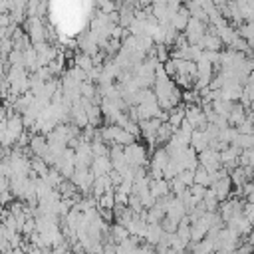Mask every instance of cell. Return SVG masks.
I'll use <instances>...</instances> for the list:
<instances>
[{
  "label": "cell",
  "instance_id": "6da1fadb",
  "mask_svg": "<svg viewBox=\"0 0 254 254\" xmlns=\"http://www.w3.org/2000/svg\"><path fill=\"white\" fill-rule=\"evenodd\" d=\"M123 153H125V159H127V165L129 167H145L149 161V155H147V149L141 145V143H133L129 147H123Z\"/></svg>",
  "mask_w": 254,
  "mask_h": 254
},
{
  "label": "cell",
  "instance_id": "7a4b0ae2",
  "mask_svg": "<svg viewBox=\"0 0 254 254\" xmlns=\"http://www.w3.org/2000/svg\"><path fill=\"white\" fill-rule=\"evenodd\" d=\"M89 171H91V175H93L95 179H99V177H105V175H109V173L113 171L111 159H109V157H93V161H91V167H89Z\"/></svg>",
  "mask_w": 254,
  "mask_h": 254
},
{
  "label": "cell",
  "instance_id": "3957f363",
  "mask_svg": "<svg viewBox=\"0 0 254 254\" xmlns=\"http://www.w3.org/2000/svg\"><path fill=\"white\" fill-rule=\"evenodd\" d=\"M210 189L214 190L218 202H222V200H226V198L232 196V181H230V177H222V179L214 181Z\"/></svg>",
  "mask_w": 254,
  "mask_h": 254
},
{
  "label": "cell",
  "instance_id": "277c9868",
  "mask_svg": "<svg viewBox=\"0 0 254 254\" xmlns=\"http://www.w3.org/2000/svg\"><path fill=\"white\" fill-rule=\"evenodd\" d=\"M204 52H220V48H222V42H220V38L216 36V32L208 26V32L204 34V38L200 40V44H198Z\"/></svg>",
  "mask_w": 254,
  "mask_h": 254
},
{
  "label": "cell",
  "instance_id": "5b68a950",
  "mask_svg": "<svg viewBox=\"0 0 254 254\" xmlns=\"http://www.w3.org/2000/svg\"><path fill=\"white\" fill-rule=\"evenodd\" d=\"M190 254H210V252H214L216 250V242H214V238H204V240H200V242H190L189 244V248H187Z\"/></svg>",
  "mask_w": 254,
  "mask_h": 254
},
{
  "label": "cell",
  "instance_id": "8992f818",
  "mask_svg": "<svg viewBox=\"0 0 254 254\" xmlns=\"http://www.w3.org/2000/svg\"><path fill=\"white\" fill-rule=\"evenodd\" d=\"M69 117H71V123L77 127V129H85L87 125H89V119H87V113H85V109L79 105V103H75V105H71V111H69Z\"/></svg>",
  "mask_w": 254,
  "mask_h": 254
},
{
  "label": "cell",
  "instance_id": "52a82bcc",
  "mask_svg": "<svg viewBox=\"0 0 254 254\" xmlns=\"http://www.w3.org/2000/svg\"><path fill=\"white\" fill-rule=\"evenodd\" d=\"M6 121H8V129H6V131H8V133L18 141V139H20V135L26 131L24 121H22V115H20V113H14V115H10Z\"/></svg>",
  "mask_w": 254,
  "mask_h": 254
},
{
  "label": "cell",
  "instance_id": "ba28073f",
  "mask_svg": "<svg viewBox=\"0 0 254 254\" xmlns=\"http://www.w3.org/2000/svg\"><path fill=\"white\" fill-rule=\"evenodd\" d=\"M189 20H190V14L185 6H181V10L171 18V26L177 30V32H185L187 26H189Z\"/></svg>",
  "mask_w": 254,
  "mask_h": 254
},
{
  "label": "cell",
  "instance_id": "9c48e42d",
  "mask_svg": "<svg viewBox=\"0 0 254 254\" xmlns=\"http://www.w3.org/2000/svg\"><path fill=\"white\" fill-rule=\"evenodd\" d=\"M208 145H210V141H208V137H206V133L204 131H200V129H196V131H192V137H190V147L200 155L202 151H206L208 149Z\"/></svg>",
  "mask_w": 254,
  "mask_h": 254
},
{
  "label": "cell",
  "instance_id": "30bf717a",
  "mask_svg": "<svg viewBox=\"0 0 254 254\" xmlns=\"http://www.w3.org/2000/svg\"><path fill=\"white\" fill-rule=\"evenodd\" d=\"M169 161H171V157H169L167 149H165V147H159V149L153 151V157H151L149 167H151V169H161V171H163V169L167 167Z\"/></svg>",
  "mask_w": 254,
  "mask_h": 254
},
{
  "label": "cell",
  "instance_id": "8fae6325",
  "mask_svg": "<svg viewBox=\"0 0 254 254\" xmlns=\"http://www.w3.org/2000/svg\"><path fill=\"white\" fill-rule=\"evenodd\" d=\"M185 115H187V105H177L175 109H171L169 111V125L175 129V131H179V127L183 125V121H185Z\"/></svg>",
  "mask_w": 254,
  "mask_h": 254
},
{
  "label": "cell",
  "instance_id": "7c38bea8",
  "mask_svg": "<svg viewBox=\"0 0 254 254\" xmlns=\"http://www.w3.org/2000/svg\"><path fill=\"white\" fill-rule=\"evenodd\" d=\"M149 190H151V194H153L157 200H159V198H165V196H169V194H171L169 181H165V179H161V181H151Z\"/></svg>",
  "mask_w": 254,
  "mask_h": 254
},
{
  "label": "cell",
  "instance_id": "4fadbf2b",
  "mask_svg": "<svg viewBox=\"0 0 254 254\" xmlns=\"http://www.w3.org/2000/svg\"><path fill=\"white\" fill-rule=\"evenodd\" d=\"M228 119V125L230 127H238L240 123H244V119H246V107L238 101V103H234V107H232V111H230V115L226 117Z\"/></svg>",
  "mask_w": 254,
  "mask_h": 254
},
{
  "label": "cell",
  "instance_id": "5bb4252c",
  "mask_svg": "<svg viewBox=\"0 0 254 254\" xmlns=\"http://www.w3.org/2000/svg\"><path fill=\"white\" fill-rule=\"evenodd\" d=\"M109 238H111V242L113 244H121V242H125L127 238H129V230L125 228V226H121V224H111L109 226V234H107Z\"/></svg>",
  "mask_w": 254,
  "mask_h": 254
},
{
  "label": "cell",
  "instance_id": "9a60e30c",
  "mask_svg": "<svg viewBox=\"0 0 254 254\" xmlns=\"http://www.w3.org/2000/svg\"><path fill=\"white\" fill-rule=\"evenodd\" d=\"M97 208H103V210H113L115 208V189L105 190V194L97 198Z\"/></svg>",
  "mask_w": 254,
  "mask_h": 254
},
{
  "label": "cell",
  "instance_id": "2e32d148",
  "mask_svg": "<svg viewBox=\"0 0 254 254\" xmlns=\"http://www.w3.org/2000/svg\"><path fill=\"white\" fill-rule=\"evenodd\" d=\"M30 167H32V171H34L40 179H46V177H48V173H50V169H48L46 161H44V159H40V157H32V159H30Z\"/></svg>",
  "mask_w": 254,
  "mask_h": 254
},
{
  "label": "cell",
  "instance_id": "e0dca14e",
  "mask_svg": "<svg viewBox=\"0 0 254 254\" xmlns=\"http://www.w3.org/2000/svg\"><path fill=\"white\" fill-rule=\"evenodd\" d=\"M194 185H200V187H204V189H210V185H212L210 173H208L206 169H202L200 165H198V169L194 171Z\"/></svg>",
  "mask_w": 254,
  "mask_h": 254
},
{
  "label": "cell",
  "instance_id": "ac0fdd59",
  "mask_svg": "<svg viewBox=\"0 0 254 254\" xmlns=\"http://www.w3.org/2000/svg\"><path fill=\"white\" fill-rule=\"evenodd\" d=\"M79 93H81V97H85V99H93L95 95H99L93 81H83V83L79 85Z\"/></svg>",
  "mask_w": 254,
  "mask_h": 254
},
{
  "label": "cell",
  "instance_id": "d6986e66",
  "mask_svg": "<svg viewBox=\"0 0 254 254\" xmlns=\"http://www.w3.org/2000/svg\"><path fill=\"white\" fill-rule=\"evenodd\" d=\"M6 60H8L10 67H24V52H20V50H12Z\"/></svg>",
  "mask_w": 254,
  "mask_h": 254
},
{
  "label": "cell",
  "instance_id": "ffe728a7",
  "mask_svg": "<svg viewBox=\"0 0 254 254\" xmlns=\"http://www.w3.org/2000/svg\"><path fill=\"white\" fill-rule=\"evenodd\" d=\"M75 65L79 67V69H83V71H91L95 65H93V58H89V56H85V54H79L77 58H75Z\"/></svg>",
  "mask_w": 254,
  "mask_h": 254
},
{
  "label": "cell",
  "instance_id": "44dd1931",
  "mask_svg": "<svg viewBox=\"0 0 254 254\" xmlns=\"http://www.w3.org/2000/svg\"><path fill=\"white\" fill-rule=\"evenodd\" d=\"M169 50H171V48H167L165 44H157V46H155V58H157L159 64H167V62L171 60V58H169V56H171Z\"/></svg>",
  "mask_w": 254,
  "mask_h": 254
},
{
  "label": "cell",
  "instance_id": "7402d4cb",
  "mask_svg": "<svg viewBox=\"0 0 254 254\" xmlns=\"http://www.w3.org/2000/svg\"><path fill=\"white\" fill-rule=\"evenodd\" d=\"M127 206L135 212V214H141L145 208H143V204H141V198L137 196V194H129V202H127Z\"/></svg>",
  "mask_w": 254,
  "mask_h": 254
},
{
  "label": "cell",
  "instance_id": "603a6c76",
  "mask_svg": "<svg viewBox=\"0 0 254 254\" xmlns=\"http://www.w3.org/2000/svg\"><path fill=\"white\" fill-rule=\"evenodd\" d=\"M179 181H181L187 189H190V187L194 185V171H183V173H179Z\"/></svg>",
  "mask_w": 254,
  "mask_h": 254
},
{
  "label": "cell",
  "instance_id": "cb8c5ba5",
  "mask_svg": "<svg viewBox=\"0 0 254 254\" xmlns=\"http://www.w3.org/2000/svg\"><path fill=\"white\" fill-rule=\"evenodd\" d=\"M97 8L101 10V14H113V12H117L119 4H115V2H97Z\"/></svg>",
  "mask_w": 254,
  "mask_h": 254
},
{
  "label": "cell",
  "instance_id": "d4e9b609",
  "mask_svg": "<svg viewBox=\"0 0 254 254\" xmlns=\"http://www.w3.org/2000/svg\"><path fill=\"white\" fill-rule=\"evenodd\" d=\"M189 192H190L194 198H198V200L202 202V198H204V194H206V189H204V187H200V185H192V187L189 189Z\"/></svg>",
  "mask_w": 254,
  "mask_h": 254
},
{
  "label": "cell",
  "instance_id": "484cf974",
  "mask_svg": "<svg viewBox=\"0 0 254 254\" xmlns=\"http://www.w3.org/2000/svg\"><path fill=\"white\" fill-rule=\"evenodd\" d=\"M163 69H165L167 77H175L177 75V64H175V60H169L167 64H163Z\"/></svg>",
  "mask_w": 254,
  "mask_h": 254
},
{
  "label": "cell",
  "instance_id": "4316f807",
  "mask_svg": "<svg viewBox=\"0 0 254 254\" xmlns=\"http://www.w3.org/2000/svg\"><path fill=\"white\" fill-rule=\"evenodd\" d=\"M12 26V20H10V14H0V30H6Z\"/></svg>",
  "mask_w": 254,
  "mask_h": 254
},
{
  "label": "cell",
  "instance_id": "83f0119b",
  "mask_svg": "<svg viewBox=\"0 0 254 254\" xmlns=\"http://www.w3.org/2000/svg\"><path fill=\"white\" fill-rule=\"evenodd\" d=\"M6 190H10V179L0 175V192H6Z\"/></svg>",
  "mask_w": 254,
  "mask_h": 254
},
{
  "label": "cell",
  "instance_id": "f1b7e54d",
  "mask_svg": "<svg viewBox=\"0 0 254 254\" xmlns=\"http://www.w3.org/2000/svg\"><path fill=\"white\" fill-rule=\"evenodd\" d=\"M8 119V109L4 105H0V121H6Z\"/></svg>",
  "mask_w": 254,
  "mask_h": 254
},
{
  "label": "cell",
  "instance_id": "f546056e",
  "mask_svg": "<svg viewBox=\"0 0 254 254\" xmlns=\"http://www.w3.org/2000/svg\"><path fill=\"white\" fill-rule=\"evenodd\" d=\"M246 242H248V244L252 246V250H254V232H250V234H248V238H246Z\"/></svg>",
  "mask_w": 254,
  "mask_h": 254
},
{
  "label": "cell",
  "instance_id": "4dcf8cb0",
  "mask_svg": "<svg viewBox=\"0 0 254 254\" xmlns=\"http://www.w3.org/2000/svg\"><path fill=\"white\" fill-rule=\"evenodd\" d=\"M8 254H26V252H24V250H22V248L18 246V248H12V250H10Z\"/></svg>",
  "mask_w": 254,
  "mask_h": 254
},
{
  "label": "cell",
  "instance_id": "1f68e13d",
  "mask_svg": "<svg viewBox=\"0 0 254 254\" xmlns=\"http://www.w3.org/2000/svg\"><path fill=\"white\" fill-rule=\"evenodd\" d=\"M210 254H228V252H224V250H214V252H210Z\"/></svg>",
  "mask_w": 254,
  "mask_h": 254
},
{
  "label": "cell",
  "instance_id": "d6a6232c",
  "mask_svg": "<svg viewBox=\"0 0 254 254\" xmlns=\"http://www.w3.org/2000/svg\"><path fill=\"white\" fill-rule=\"evenodd\" d=\"M181 254H190V252H189V250H185V252H181Z\"/></svg>",
  "mask_w": 254,
  "mask_h": 254
},
{
  "label": "cell",
  "instance_id": "836d02e7",
  "mask_svg": "<svg viewBox=\"0 0 254 254\" xmlns=\"http://www.w3.org/2000/svg\"><path fill=\"white\" fill-rule=\"evenodd\" d=\"M0 99H2V95H0ZM0 105H2V103H0Z\"/></svg>",
  "mask_w": 254,
  "mask_h": 254
}]
</instances>
